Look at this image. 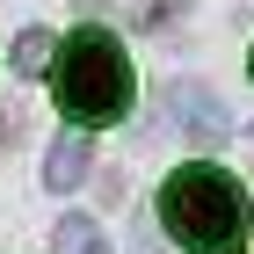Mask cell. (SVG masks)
<instances>
[{"label": "cell", "mask_w": 254, "mask_h": 254, "mask_svg": "<svg viewBox=\"0 0 254 254\" xmlns=\"http://www.w3.org/2000/svg\"><path fill=\"white\" fill-rule=\"evenodd\" d=\"M247 73H254V51H247Z\"/></svg>", "instance_id": "obj_9"}, {"label": "cell", "mask_w": 254, "mask_h": 254, "mask_svg": "<svg viewBox=\"0 0 254 254\" xmlns=\"http://www.w3.org/2000/svg\"><path fill=\"white\" fill-rule=\"evenodd\" d=\"M87 167H95V145H87V138H59V145H51V160H44V182H51V189H80V182H87Z\"/></svg>", "instance_id": "obj_4"}, {"label": "cell", "mask_w": 254, "mask_h": 254, "mask_svg": "<svg viewBox=\"0 0 254 254\" xmlns=\"http://www.w3.org/2000/svg\"><path fill=\"white\" fill-rule=\"evenodd\" d=\"M160 225L189 254H240L247 247V189H240V175H225L211 160L175 167L167 189H160Z\"/></svg>", "instance_id": "obj_1"}, {"label": "cell", "mask_w": 254, "mask_h": 254, "mask_svg": "<svg viewBox=\"0 0 254 254\" xmlns=\"http://www.w3.org/2000/svg\"><path fill=\"white\" fill-rule=\"evenodd\" d=\"M167 109L182 117L175 131L189 138V145H218V138H225V109H218L203 87H175V95H167Z\"/></svg>", "instance_id": "obj_3"}, {"label": "cell", "mask_w": 254, "mask_h": 254, "mask_svg": "<svg viewBox=\"0 0 254 254\" xmlns=\"http://www.w3.org/2000/svg\"><path fill=\"white\" fill-rule=\"evenodd\" d=\"M7 124H15V117H7V109H0V145H7V138H15V131H7Z\"/></svg>", "instance_id": "obj_8"}, {"label": "cell", "mask_w": 254, "mask_h": 254, "mask_svg": "<svg viewBox=\"0 0 254 254\" xmlns=\"http://www.w3.org/2000/svg\"><path fill=\"white\" fill-rule=\"evenodd\" d=\"M189 0H138V22H175Z\"/></svg>", "instance_id": "obj_7"}, {"label": "cell", "mask_w": 254, "mask_h": 254, "mask_svg": "<svg viewBox=\"0 0 254 254\" xmlns=\"http://www.w3.org/2000/svg\"><path fill=\"white\" fill-rule=\"evenodd\" d=\"M51 80H59V109L73 124H117L131 109V59H124V44L109 29H95V22L65 37Z\"/></svg>", "instance_id": "obj_2"}, {"label": "cell", "mask_w": 254, "mask_h": 254, "mask_svg": "<svg viewBox=\"0 0 254 254\" xmlns=\"http://www.w3.org/2000/svg\"><path fill=\"white\" fill-rule=\"evenodd\" d=\"M51 59H59L51 29H22V37H15V73H29V80H37V73H44Z\"/></svg>", "instance_id": "obj_6"}, {"label": "cell", "mask_w": 254, "mask_h": 254, "mask_svg": "<svg viewBox=\"0 0 254 254\" xmlns=\"http://www.w3.org/2000/svg\"><path fill=\"white\" fill-rule=\"evenodd\" d=\"M51 254H109L95 218H59V233H51Z\"/></svg>", "instance_id": "obj_5"}]
</instances>
